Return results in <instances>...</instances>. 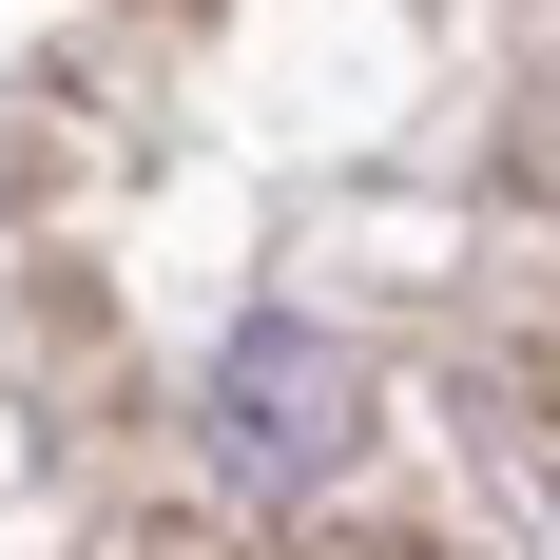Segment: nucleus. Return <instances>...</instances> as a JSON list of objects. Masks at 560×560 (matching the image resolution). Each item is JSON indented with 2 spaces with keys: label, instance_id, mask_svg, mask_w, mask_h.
<instances>
[{
  "label": "nucleus",
  "instance_id": "obj_1",
  "mask_svg": "<svg viewBox=\"0 0 560 560\" xmlns=\"http://www.w3.org/2000/svg\"><path fill=\"white\" fill-rule=\"evenodd\" d=\"M348 425H368V406H348V348H310V329H252L213 368V464L232 483H329Z\"/></svg>",
  "mask_w": 560,
  "mask_h": 560
}]
</instances>
